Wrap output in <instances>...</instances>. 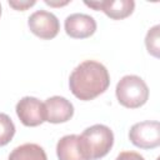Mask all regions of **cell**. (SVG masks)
Listing matches in <instances>:
<instances>
[{
  "label": "cell",
  "mask_w": 160,
  "mask_h": 160,
  "mask_svg": "<svg viewBox=\"0 0 160 160\" xmlns=\"http://www.w3.org/2000/svg\"><path fill=\"white\" fill-rule=\"evenodd\" d=\"M110 75L108 69L94 60H85L79 64L69 78V88L75 98L89 101L108 90Z\"/></svg>",
  "instance_id": "1"
},
{
  "label": "cell",
  "mask_w": 160,
  "mask_h": 160,
  "mask_svg": "<svg viewBox=\"0 0 160 160\" xmlns=\"http://www.w3.org/2000/svg\"><path fill=\"white\" fill-rule=\"evenodd\" d=\"M119 104L128 109H138L149 99V88L138 75H125L120 79L115 89Z\"/></svg>",
  "instance_id": "2"
},
{
  "label": "cell",
  "mask_w": 160,
  "mask_h": 160,
  "mask_svg": "<svg viewBox=\"0 0 160 160\" xmlns=\"http://www.w3.org/2000/svg\"><path fill=\"white\" fill-rule=\"evenodd\" d=\"M90 160L104 158L112 148L114 134L111 129L102 124H95L82 131L80 135Z\"/></svg>",
  "instance_id": "3"
},
{
  "label": "cell",
  "mask_w": 160,
  "mask_h": 160,
  "mask_svg": "<svg viewBox=\"0 0 160 160\" xmlns=\"http://www.w3.org/2000/svg\"><path fill=\"white\" fill-rule=\"evenodd\" d=\"M130 141L140 149H155L160 145L159 121H141L130 128Z\"/></svg>",
  "instance_id": "4"
},
{
  "label": "cell",
  "mask_w": 160,
  "mask_h": 160,
  "mask_svg": "<svg viewBox=\"0 0 160 160\" xmlns=\"http://www.w3.org/2000/svg\"><path fill=\"white\" fill-rule=\"evenodd\" d=\"M28 26L34 35L44 40L54 39L60 30L58 18L46 10H38L32 12L28 19Z\"/></svg>",
  "instance_id": "5"
},
{
  "label": "cell",
  "mask_w": 160,
  "mask_h": 160,
  "mask_svg": "<svg viewBox=\"0 0 160 160\" xmlns=\"http://www.w3.org/2000/svg\"><path fill=\"white\" fill-rule=\"evenodd\" d=\"M16 115L25 126H39L46 121L45 105L34 96H24L16 104Z\"/></svg>",
  "instance_id": "6"
},
{
  "label": "cell",
  "mask_w": 160,
  "mask_h": 160,
  "mask_svg": "<svg viewBox=\"0 0 160 160\" xmlns=\"http://www.w3.org/2000/svg\"><path fill=\"white\" fill-rule=\"evenodd\" d=\"M59 160H90L80 135H65L56 144Z\"/></svg>",
  "instance_id": "7"
},
{
  "label": "cell",
  "mask_w": 160,
  "mask_h": 160,
  "mask_svg": "<svg viewBox=\"0 0 160 160\" xmlns=\"http://www.w3.org/2000/svg\"><path fill=\"white\" fill-rule=\"evenodd\" d=\"M85 5L94 10H101L105 15L114 20H121L130 16L135 9L132 0H101V1H85Z\"/></svg>",
  "instance_id": "8"
},
{
  "label": "cell",
  "mask_w": 160,
  "mask_h": 160,
  "mask_svg": "<svg viewBox=\"0 0 160 160\" xmlns=\"http://www.w3.org/2000/svg\"><path fill=\"white\" fill-rule=\"evenodd\" d=\"M96 31V21L86 14H71L65 19V32L72 39H86Z\"/></svg>",
  "instance_id": "9"
},
{
  "label": "cell",
  "mask_w": 160,
  "mask_h": 160,
  "mask_svg": "<svg viewBox=\"0 0 160 160\" xmlns=\"http://www.w3.org/2000/svg\"><path fill=\"white\" fill-rule=\"evenodd\" d=\"M46 111V121L60 124L69 121L74 115L72 104L64 96H51L44 102Z\"/></svg>",
  "instance_id": "10"
},
{
  "label": "cell",
  "mask_w": 160,
  "mask_h": 160,
  "mask_svg": "<svg viewBox=\"0 0 160 160\" xmlns=\"http://www.w3.org/2000/svg\"><path fill=\"white\" fill-rule=\"evenodd\" d=\"M8 160H48V156L40 145L26 142L15 148L10 152Z\"/></svg>",
  "instance_id": "11"
},
{
  "label": "cell",
  "mask_w": 160,
  "mask_h": 160,
  "mask_svg": "<svg viewBox=\"0 0 160 160\" xmlns=\"http://www.w3.org/2000/svg\"><path fill=\"white\" fill-rule=\"evenodd\" d=\"M15 134V125L12 120L4 112H0V146L9 144Z\"/></svg>",
  "instance_id": "12"
},
{
  "label": "cell",
  "mask_w": 160,
  "mask_h": 160,
  "mask_svg": "<svg viewBox=\"0 0 160 160\" xmlns=\"http://www.w3.org/2000/svg\"><path fill=\"white\" fill-rule=\"evenodd\" d=\"M159 29L160 26L159 25H155L152 26L148 34H146V38H145V45H146V49H148V52L151 54L152 56L155 58H159L160 54V42H159Z\"/></svg>",
  "instance_id": "13"
},
{
  "label": "cell",
  "mask_w": 160,
  "mask_h": 160,
  "mask_svg": "<svg viewBox=\"0 0 160 160\" xmlns=\"http://www.w3.org/2000/svg\"><path fill=\"white\" fill-rule=\"evenodd\" d=\"M35 0H10L9 5L11 8H14L15 10H20V11H25L26 9L31 8L32 5H35Z\"/></svg>",
  "instance_id": "14"
},
{
  "label": "cell",
  "mask_w": 160,
  "mask_h": 160,
  "mask_svg": "<svg viewBox=\"0 0 160 160\" xmlns=\"http://www.w3.org/2000/svg\"><path fill=\"white\" fill-rule=\"evenodd\" d=\"M115 160H145V159L139 152H135V151H122V152H120L116 156Z\"/></svg>",
  "instance_id": "15"
},
{
  "label": "cell",
  "mask_w": 160,
  "mask_h": 160,
  "mask_svg": "<svg viewBox=\"0 0 160 160\" xmlns=\"http://www.w3.org/2000/svg\"><path fill=\"white\" fill-rule=\"evenodd\" d=\"M69 1H64V2H52V1H49V0H45V4L50 5V6H61V5H66Z\"/></svg>",
  "instance_id": "16"
},
{
  "label": "cell",
  "mask_w": 160,
  "mask_h": 160,
  "mask_svg": "<svg viewBox=\"0 0 160 160\" xmlns=\"http://www.w3.org/2000/svg\"><path fill=\"white\" fill-rule=\"evenodd\" d=\"M0 16H1V4H0Z\"/></svg>",
  "instance_id": "17"
}]
</instances>
